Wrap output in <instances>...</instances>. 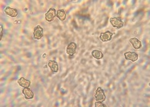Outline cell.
<instances>
[{
  "label": "cell",
  "mask_w": 150,
  "mask_h": 107,
  "mask_svg": "<svg viewBox=\"0 0 150 107\" xmlns=\"http://www.w3.org/2000/svg\"><path fill=\"white\" fill-rule=\"evenodd\" d=\"M44 29L40 25H37L33 31V38L35 40H41L43 37Z\"/></svg>",
  "instance_id": "cell-3"
},
{
  "label": "cell",
  "mask_w": 150,
  "mask_h": 107,
  "mask_svg": "<svg viewBox=\"0 0 150 107\" xmlns=\"http://www.w3.org/2000/svg\"><path fill=\"white\" fill-rule=\"evenodd\" d=\"M124 57L125 60H128V61H131V62H137L138 59V55L132 52H127L124 53Z\"/></svg>",
  "instance_id": "cell-6"
},
{
  "label": "cell",
  "mask_w": 150,
  "mask_h": 107,
  "mask_svg": "<svg viewBox=\"0 0 150 107\" xmlns=\"http://www.w3.org/2000/svg\"><path fill=\"white\" fill-rule=\"evenodd\" d=\"M95 105L96 107H106L107 106L105 104H103V102L97 101L95 103Z\"/></svg>",
  "instance_id": "cell-15"
},
{
  "label": "cell",
  "mask_w": 150,
  "mask_h": 107,
  "mask_svg": "<svg viewBox=\"0 0 150 107\" xmlns=\"http://www.w3.org/2000/svg\"><path fill=\"white\" fill-rule=\"evenodd\" d=\"M3 32V25H1V39H0V40H1V39H2Z\"/></svg>",
  "instance_id": "cell-16"
},
{
  "label": "cell",
  "mask_w": 150,
  "mask_h": 107,
  "mask_svg": "<svg viewBox=\"0 0 150 107\" xmlns=\"http://www.w3.org/2000/svg\"><path fill=\"white\" fill-rule=\"evenodd\" d=\"M91 55L93 56V57L96 60H101L103 58V57H104V55H103L101 51L97 50H93L91 52Z\"/></svg>",
  "instance_id": "cell-14"
},
{
  "label": "cell",
  "mask_w": 150,
  "mask_h": 107,
  "mask_svg": "<svg viewBox=\"0 0 150 107\" xmlns=\"http://www.w3.org/2000/svg\"><path fill=\"white\" fill-rule=\"evenodd\" d=\"M129 41L134 50H139L142 47V41L137 38H131Z\"/></svg>",
  "instance_id": "cell-9"
},
{
  "label": "cell",
  "mask_w": 150,
  "mask_h": 107,
  "mask_svg": "<svg viewBox=\"0 0 150 107\" xmlns=\"http://www.w3.org/2000/svg\"><path fill=\"white\" fill-rule=\"evenodd\" d=\"M56 17H57L60 21H63L66 20V18H67V13H66V11L63 9H60V10H58L56 11Z\"/></svg>",
  "instance_id": "cell-13"
},
{
  "label": "cell",
  "mask_w": 150,
  "mask_h": 107,
  "mask_svg": "<svg viewBox=\"0 0 150 107\" xmlns=\"http://www.w3.org/2000/svg\"><path fill=\"white\" fill-rule=\"evenodd\" d=\"M4 13L8 16L11 18H16L18 15V12L16 9L11 8L10 6H7L5 8V9H4Z\"/></svg>",
  "instance_id": "cell-8"
},
{
  "label": "cell",
  "mask_w": 150,
  "mask_h": 107,
  "mask_svg": "<svg viewBox=\"0 0 150 107\" xmlns=\"http://www.w3.org/2000/svg\"><path fill=\"white\" fill-rule=\"evenodd\" d=\"M56 16V11L54 8H51L45 14V20L48 22L53 21Z\"/></svg>",
  "instance_id": "cell-4"
},
{
  "label": "cell",
  "mask_w": 150,
  "mask_h": 107,
  "mask_svg": "<svg viewBox=\"0 0 150 107\" xmlns=\"http://www.w3.org/2000/svg\"><path fill=\"white\" fill-rule=\"evenodd\" d=\"M17 82L18 84L23 88H29L31 86V81L24 77H21L18 79Z\"/></svg>",
  "instance_id": "cell-11"
},
{
  "label": "cell",
  "mask_w": 150,
  "mask_h": 107,
  "mask_svg": "<svg viewBox=\"0 0 150 107\" xmlns=\"http://www.w3.org/2000/svg\"><path fill=\"white\" fill-rule=\"evenodd\" d=\"M113 33L110 31H106L104 33H101L99 38L103 42H107L110 41L112 39V36Z\"/></svg>",
  "instance_id": "cell-7"
},
{
  "label": "cell",
  "mask_w": 150,
  "mask_h": 107,
  "mask_svg": "<svg viewBox=\"0 0 150 107\" xmlns=\"http://www.w3.org/2000/svg\"><path fill=\"white\" fill-rule=\"evenodd\" d=\"M94 98L96 101L103 102L106 100V95L105 91L101 87H98L96 90L95 91V95H94Z\"/></svg>",
  "instance_id": "cell-1"
},
{
  "label": "cell",
  "mask_w": 150,
  "mask_h": 107,
  "mask_svg": "<svg viewBox=\"0 0 150 107\" xmlns=\"http://www.w3.org/2000/svg\"><path fill=\"white\" fill-rule=\"evenodd\" d=\"M110 22L112 27L116 28L117 29H120L124 26V22L122 21V20L120 18H117V17L110 18Z\"/></svg>",
  "instance_id": "cell-2"
},
{
  "label": "cell",
  "mask_w": 150,
  "mask_h": 107,
  "mask_svg": "<svg viewBox=\"0 0 150 107\" xmlns=\"http://www.w3.org/2000/svg\"><path fill=\"white\" fill-rule=\"evenodd\" d=\"M22 94L25 96V99L31 100L34 98V93L30 88H24V89L22 90Z\"/></svg>",
  "instance_id": "cell-10"
},
{
  "label": "cell",
  "mask_w": 150,
  "mask_h": 107,
  "mask_svg": "<svg viewBox=\"0 0 150 107\" xmlns=\"http://www.w3.org/2000/svg\"><path fill=\"white\" fill-rule=\"evenodd\" d=\"M48 66L53 73H57L59 70L58 63L54 61V60H49L48 63Z\"/></svg>",
  "instance_id": "cell-12"
},
{
  "label": "cell",
  "mask_w": 150,
  "mask_h": 107,
  "mask_svg": "<svg viewBox=\"0 0 150 107\" xmlns=\"http://www.w3.org/2000/svg\"><path fill=\"white\" fill-rule=\"evenodd\" d=\"M76 43L74 42H71L68 45L67 49H66V52H67V54L69 57H73L75 53H76Z\"/></svg>",
  "instance_id": "cell-5"
}]
</instances>
